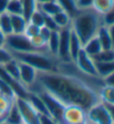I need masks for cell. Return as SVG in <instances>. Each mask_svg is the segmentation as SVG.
Listing matches in <instances>:
<instances>
[{"label":"cell","instance_id":"d4e9b609","mask_svg":"<svg viewBox=\"0 0 114 124\" xmlns=\"http://www.w3.org/2000/svg\"><path fill=\"white\" fill-rule=\"evenodd\" d=\"M22 5V15L28 20L30 16L38 9V2L37 0H20Z\"/></svg>","mask_w":114,"mask_h":124},{"label":"cell","instance_id":"7402d4cb","mask_svg":"<svg viewBox=\"0 0 114 124\" xmlns=\"http://www.w3.org/2000/svg\"><path fill=\"white\" fill-rule=\"evenodd\" d=\"M59 3L61 10L65 11L68 15L72 18L78 11V5H76V0H55Z\"/></svg>","mask_w":114,"mask_h":124},{"label":"cell","instance_id":"ac0fdd59","mask_svg":"<svg viewBox=\"0 0 114 124\" xmlns=\"http://www.w3.org/2000/svg\"><path fill=\"white\" fill-rule=\"evenodd\" d=\"M59 30L51 31L50 37L47 41V51L55 58H57L58 48H59Z\"/></svg>","mask_w":114,"mask_h":124},{"label":"cell","instance_id":"ffe728a7","mask_svg":"<svg viewBox=\"0 0 114 124\" xmlns=\"http://www.w3.org/2000/svg\"><path fill=\"white\" fill-rule=\"evenodd\" d=\"M98 93L100 96V101L114 104V86L102 84L98 90Z\"/></svg>","mask_w":114,"mask_h":124},{"label":"cell","instance_id":"9c48e42d","mask_svg":"<svg viewBox=\"0 0 114 124\" xmlns=\"http://www.w3.org/2000/svg\"><path fill=\"white\" fill-rule=\"evenodd\" d=\"M70 34L71 27L62 28L59 30V48H58L57 58L62 63L72 62L70 58Z\"/></svg>","mask_w":114,"mask_h":124},{"label":"cell","instance_id":"8992f818","mask_svg":"<svg viewBox=\"0 0 114 124\" xmlns=\"http://www.w3.org/2000/svg\"><path fill=\"white\" fill-rule=\"evenodd\" d=\"M18 110L20 112L22 124H39L40 123V113L37 111L28 98L16 96L15 98Z\"/></svg>","mask_w":114,"mask_h":124},{"label":"cell","instance_id":"4dcf8cb0","mask_svg":"<svg viewBox=\"0 0 114 124\" xmlns=\"http://www.w3.org/2000/svg\"><path fill=\"white\" fill-rule=\"evenodd\" d=\"M0 94L9 96V98H16V94L13 92L12 88L7 82L1 80V79H0Z\"/></svg>","mask_w":114,"mask_h":124},{"label":"cell","instance_id":"5bb4252c","mask_svg":"<svg viewBox=\"0 0 114 124\" xmlns=\"http://www.w3.org/2000/svg\"><path fill=\"white\" fill-rule=\"evenodd\" d=\"M96 37H98L99 41L101 43L102 49H111V48H113V46H112V41H111V37H110L107 26L102 24V26L100 27V29L98 30V32H96Z\"/></svg>","mask_w":114,"mask_h":124},{"label":"cell","instance_id":"d6986e66","mask_svg":"<svg viewBox=\"0 0 114 124\" xmlns=\"http://www.w3.org/2000/svg\"><path fill=\"white\" fill-rule=\"evenodd\" d=\"M13 101H15V98H9V96L0 94V123L5 122Z\"/></svg>","mask_w":114,"mask_h":124},{"label":"cell","instance_id":"44dd1931","mask_svg":"<svg viewBox=\"0 0 114 124\" xmlns=\"http://www.w3.org/2000/svg\"><path fill=\"white\" fill-rule=\"evenodd\" d=\"M5 122L7 124H22V119H21L20 112H19L18 106H17L15 101H13L12 105H11L10 110H9L8 114H7Z\"/></svg>","mask_w":114,"mask_h":124},{"label":"cell","instance_id":"74e56055","mask_svg":"<svg viewBox=\"0 0 114 124\" xmlns=\"http://www.w3.org/2000/svg\"><path fill=\"white\" fill-rule=\"evenodd\" d=\"M101 102H102V101H101ZM102 103L104 104L105 108L107 110V112H109L110 116H111L112 121L114 122V104H113V103H107V102H102Z\"/></svg>","mask_w":114,"mask_h":124},{"label":"cell","instance_id":"836d02e7","mask_svg":"<svg viewBox=\"0 0 114 124\" xmlns=\"http://www.w3.org/2000/svg\"><path fill=\"white\" fill-rule=\"evenodd\" d=\"M102 19H103V24H105V26H111V24H113L114 23V6L105 15L102 16Z\"/></svg>","mask_w":114,"mask_h":124},{"label":"cell","instance_id":"e575fe53","mask_svg":"<svg viewBox=\"0 0 114 124\" xmlns=\"http://www.w3.org/2000/svg\"><path fill=\"white\" fill-rule=\"evenodd\" d=\"M43 27L48 28L49 30H51V31L59 30V28L57 27V24H55L53 18H52L51 16H47V15H44V24H43Z\"/></svg>","mask_w":114,"mask_h":124},{"label":"cell","instance_id":"4316f807","mask_svg":"<svg viewBox=\"0 0 114 124\" xmlns=\"http://www.w3.org/2000/svg\"><path fill=\"white\" fill-rule=\"evenodd\" d=\"M3 68H5L6 72L8 73L12 79L19 81V62H18V60L13 58L12 60L7 62L6 64H3ZM19 82H20V81H19Z\"/></svg>","mask_w":114,"mask_h":124},{"label":"cell","instance_id":"8fae6325","mask_svg":"<svg viewBox=\"0 0 114 124\" xmlns=\"http://www.w3.org/2000/svg\"><path fill=\"white\" fill-rule=\"evenodd\" d=\"M19 62V81L24 88L28 90L37 80L38 77V71L31 67L28 63H24L22 61Z\"/></svg>","mask_w":114,"mask_h":124},{"label":"cell","instance_id":"2e32d148","mask_svg":"<svg viewBox=\"0 0 114 124\" xmlns=\"http://www.w3.org/2000/svg\"><path fill=\"white\" fill-rule=\"evenodd\" d=\"M114 6V0H92L91 8L101 16L105 15Z\"/></svg>","mask_w":114,"mask_h":124},{"label":"cell","instance_id":"3957f363","mask_svg":"<svg viewBox=\"0 0 114 124\" xmlns=\"http://www.w3.org/2000/svg\"><path fill=\"white\" fill-rule=\"evenodd\" d=\"M13 58L33 67L38 72H51L59 70L61 62L48 51L34 50L24 53H12Z\"/></svg>","mask_w":114,"mask_h":124},{"label":"cell","instance_id":"8d00e7d4","mask_svg":"<svg viewBox=\"0 0 114 124\" xmlns=\"http://www.w3.org/2000/svg\"><path fill=\"white\" fill-rule=\"evenodd\" d=\"M102 80H103V84L114 86V71L112 73H110L109 75H106L105 78H103Z\"/></svg>","mask_w":114,"mask_h":124},{"label":"cell","instance_id":"7c38bea8","mask_svg":"<svg viewBox=\"0 0 114 124\" xmlns=\"http://www.w3.org/2000/svg\"><path fill=\"white\" fill-rule=\"evenodd\" d=\"M83 44L81 42L80 38H79L75 32L71 29V34H70V58L71 61L74 62V60L76 59L79 52L82 50Z\"/></svg>","mask_w":114,"mask_h":124},{"label":"cell","instance_id":"5b68a950","mask_svg":"<svg viewBox=\"0 0 114 124\" xmlns=\"http://www.w3.org/2000/svg\"><path fill=\"white\" fill-rule=\"evenodd\" d=\"M5 46L11 53H24L36 50L30 39L23 33H11L7 36Z\"/></svg>","mask_w":114,"mask_h":124},{"label":"cell","instance_id":"f35d334b","mask_svg":"<svg viewBox=\"0 0 114 124\" xmlns=\"http://www.w3.org/2000/svg\"><path fill=\"white\" fill-rule=\"evenodd\" d=\"M92 0H76L78 8H90Z\"/></svg>","mask_w":114,"mask_h":124},{"label":"cell","instance_id":"83f0119b","mask_svg":"<svg viewBox=\"0 0 114 124\" xmlns=\"http://www.w3.org/2000/svg\"><path fill=\"white\" fill-rule=\"evenodd\" d=\"M94 61L98 62H113L114 61V49H102L101 51L93 57Z\"/></svg>","mask_w":114,"mask_h":124},{"label":"cell","instance_id":"4fadbf2b","mask_svg":"<svg viewBox=\"0 0 114 124\" xmlns=\"http://www.w3.org/2000/svg\"><path fill=\"white\" fill-rule=\"evenodd\" d=\"M83 50H84L89 55H91L92 58L95 57L96 54L101 51L102 46H101V43H100V41H99L96 34L94 37H92L90 40H88L85 43L83 44Z\"/></svg>","mask_w":114,"mask_h":124},{"label":"cell","instance_id":"1f68e13d","mask_svg":"<svg viewBox=\"0 0 114 124\" xmlns=\"http://www.w3.org/2000/svg\"><path fill=\"white\" fill-rule=\"evenodd\" d=\"M12 59H13L12 53H11L6 46H1V48H0V64L1 65L6 64L7 62H9Z\"/></svg>","mask_w":114,"mask_h":124},{"label":"cell","instance_id":"ee69618b","mask_svg":"<svg viewBox=\"0 0 114 124\" xmlns=\"http://www.w3.org/2000/svg\"><path fill=\"white\" fill-rule=\"evenodd\" d=\"M80 124H91V123H89L88 121H85V122H83V123H80Z\"/></svg>","mask_w":114,"mask_h":124},{"label":"cell","instance_id":"bcb514c9","mask_svg":"<svg viewBox=\"0 0 114 124\" xmlns=\"http://www.w3.org/2000/svg\"><path fill=\"white\" fill-rule=\"evenodd\" d=\"M112 124H114V122H112Z\"/></svg>","mask_w":114,"mask_h":124},{"label":"cell","instance_id":"7a4b0ae2","mask_svg":"<svg viewBox=\"0 0 114 124\" xmlns=\"http://www.w3.org/2000/svg\"><path fill=\"white\" fill-rule=\"evenodd\" d=\"M103 24V19L92 8H79L71 18V29L80 38L82 44L94 37Z\"/></svg>","mask_w":114,"mask_h":124},{"label":"cell","instance_id":"6da1fadb","mask_svg":"<svg viewBox=\"0 0 114 124\" xmlns=\"http://www.w3.org/2000/svg\"><path fill=\"white\" fill-rule=\"evenodd\" d=\"M95 79L100 78H91L81 72L71 73L62 70L38 72L36 82L28 91L44 90L64 105H78L86 111L100 101L98 90L103 83L90 81Z\"/></svg>","mask_w":114,"mask_h":124},{"label":"cell","instance_id":"9a60e30c","mask_svg":"<svg viewBox=\"0 0 114 124\" xmlns=\"http://www.w3.org/2000/svg\"><path fill=\"white\" fill-rule=\"evenodd\" d=\"M11 24H12V33H23L28 20L22 15H10Z\"/></svg>","mask_w":114,"mask_h":124},{"label":"cell","instance_id":"7bdbcfd3","mask_svg":"<svg viewBox=\"0 0 114 124\" xmlns=\"http://www.w3.org/2000/svg\"><path fill=\"white\" fill-rule=\"evenodd\" d=\"M47 1H50V0H37L38 3H42V2H47Z\"/></svg>","mask_w":114,"mask_h":124},{"label":"cell","instance_id":"60d3db41","mask_svg":"<svg viewBox=\"0 0 114 124\" xmlns=\"http://www.w3.org/2000/svg\"><path fill=\"white\" fill-rule=\"evenodd\" d=\"M107 29H109V33H110V37H111L112 46H113V49H114V23L111 24V26H107Z\"/></svg>","mask_w":114,"mask_h":124},{"label":"cell","instance_id":"603a6c76","mask_svg":"<svg viewBox=\"0 0 114 124\" xmlns=\"http://www.w3.org/2000/svg\"><path fill=\"white\" fill-rule=\"evenodd\" d=\"M52 18H53L55 24H57V27L59 29L71 27V17L68 15L65 11H63V10L59 11V12L53 16Z\"/></svg>","mask_w":114,"mask_h":124},{"label":"cell","instance_id":"d6a6232c","mask_svg":"<svg viewBox=\"0 0 114 124\" xmlns=\"http://www.w3.org/2000/svg\"><path fill=\"white\" fill-rule=\"evenodd\" d=\"M39 32H40V27L34 26L32 23L28 22L26 26V29H24V31H23V34L30 39V38H32V37L37 36Z\"/></svg>","mask_w":114,"mask_h":124},{"label":"cell","instance_id":"ba28073f","mask_svg":"<svg viewBox=\"0 0 114 124\" xmlns=\"http://www.w3.org/2000/svg\"><path fill=\"white\" fill-rule=\"evenodd\" d=\"M74 65L76 67V69L80 71L82 74L88 75V77H92V78H99L98 75V71H96V67H95V61L91 55H89L84 50H81L79 52L76 59L74 60ZM101 79V78H100Z\"/></svg>","mask_w":114,"mask_h":124},{"label":"cell","instance_id":"30bf717a","mask_svg":"<svg viewBox=\"0 0 114 124\" xmlns=\"http://www.w3.org/2000/svg\"><path fill=\"white\" fill-rule=\"evenodd\" d=\"M86 121V111L78 105H65L63 112V124H80Z\"/></svg>","mask_w":114,"mask_h":124},{"label":"cell","instance_id":"f1b7e54d","mask_svg":"<svg viewBox=\"0 0 114 124\" xmlns=\"http://www.w3.org/2000/svg\"><path fill=\"white\" fill-rule=\"evenodd\" d=\"M6 12L9 15H22V5L20 0H9ZM23 16V15H22Z\"/></svg>","mask_w":114,"mask_h":124},{"label":"cell","instance_id":"e0dca14e","mask_svg":"<svg viewBox=\"0 0 114 124\" xmlns=\"http://www.w3.org/2000/svg\"><path fill=\"white\" fill-rule=\"evenodd\" d=\"M38 8H39L44 15L51 16V17H53V16L57 15L59 11H61V8H60L59 3H58L55 0H50V1H47V2L38 3Z\"/></svg>","mask_w":114,"mask_h":124},{"label":"cell","instance_id":"484cf974","mask_svg":"<svg viewBox=\"0 0 114 124\" xmlns=\"http://www.w3.org/2000/svg\"><path fill=\"white\" fill-rule=\"evenodd\" d=\"M0 31H2L6 36L12 33L11 17L8 12H3L0 15Z\"/></svg>","mask_w":114,"mask_h":124},{"label":"cell","instance_id":"d590c367","mask_svg":"<svg viewBox=\"0 0 114 124\" xmlns=\"http://www.w3.org/2000/svg\"><path fill=\"white\" fill-rule=\"evenodd\" d=\"M39 124H60L55 121L49 114H40V123Z\"/></svg>","mask_w":114,"mask_h":124},{"label":"cell","instance_id":"ab89813d","mask_svg":"<svg viewBox=\"0 0 114 124\" xmlns=\"http://www.w3.org/2000/svg\"><path fill=\"white\" fill-rule=\"evenodd\" d=\"M9 0H0V15L3 12H6L7 6H8Z\"/></svg>","mask_w":114,"mask_h":124},{"label":"cell","instance_id":"277c9868","mask_svg":"<svg viewBox=\"0 0 114 124\" xmlns=\"http://www.w3.org/2000/svg\"><path fill=\"white\" fill-rule=\"evenodd\" d=\"M30 92H34L41 98V100L43 101L47 112L50 116H52L53 119L57 122H59L60 124L62 123V117H63V112H64V108L65 105L63 103H61L57 98H54L53 95H51L50 93H48L47 91L44 90H34V91H30Z\"/></svg>","mask_w":114,"mask_h":124},{"label":"cell","instance_id":"b9f144b4","mask_svg":"<svg viewBox=\"0 0 114 124\" xmlns=\"http://www.w3.org/2000/svg\"><path fill=\"white\" fill-rule=\"evenodd\" d=\"M6 38H7V36L3 33L2 31H0V48L6 46Z\"/></svg>","mask_w":114,"mask_h":124},{"label":"cell","instance_id":"f6af8a7d","mask_svg":"<svg viewBox=\"0 0 114 124\" xmlns=\"http://www.w3.org/2000/svg\"><path fill=\"white\" fill-rule=\"evenodd\" d=\"M0 124H7V123H6V122H3V123H0Z\"/></svg>","mask_w":114,"mask_h":124},{"label":"cell","instance_id":"cb8c5ba5","mask_svg":"<svg viewBox=\"0 0 114 124\" xmlns=\"http://www.w3.org/2000/svg\"><path fill=\"white\" fill-rule=\"evenodd\" d=\"M95 67L98 71L99 78H105L114 71V61L113 62H98L95 61Z\"/></svg>","mask_w":114,"mask_h":124},{"label":"cell","instance_id":"52a82bcc","mask_svg":"<svg viewBox=\"0 0 114 124\" xmlns=\"http://www.w3.org/2000/svg\"><path fill=\"white\" fill-rule=\"evenodd\" d=\"M86 121L91 124H112V119L101 101L86 110Z\"/></svg>","mask_w":114,"mask_h":124},{"label":"cell","instance_id":"f546056e","mask_svg":"<svg viewBox=\"0 0 114 124\" xmlns=\"http://www.w3.org/2000/svg\"><path fill=\"white\" fill-rule=\"evenodd\" d=\"M28 22L32 23L34 26H38V27H43L44 24V13L40 10L39 8L30 16V18L28 19Z\"/></svg>","mask_w":114,"mask_h":124}]
</instances>
